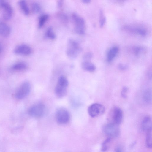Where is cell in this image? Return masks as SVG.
<instances>
[{
	"label": "cell",
	"instance_id": "obj_1",
	"mask_svg": "<svg viewBox=\"0 0 152 152\" xmlns=\"http://www.w3.org/2000/svg\"><path fill=\"white\" fill-rule=\"evenodd\" d=\"M82 50L81 47L77 41L73 39L68 40L66 54L69 58L71 59L76 58Z\"/></svg>",
	"mask_w": 152,
	"mask_h": 152
},
{
	"label": "cell",
	"instance_id": "obj_2",
	"mask_svg": "<svg viewBox=\"0 0 152 152\" xmlns=\"http://www.w3.org/2000/svg\"><path fill=\"white\" fill-rule=\"evenodd\" d=\"M68 85V81L66 78L63 76H60L55 88V92L56 96L60 98L64 96L66 93Z\"/></svg>",
	"mask_w": 152,
	"mask_h": 152
},
{
	"label": "cell",
	"instance_id": "obj_3",
	"mask_svg": "<svg viewBox=\"0 0 152 152\" xmlns=\"http://www.w3.org/2000/svg\"><path fill=\"white\" fill-rule=\"evenodd\" d=\"M72 17L75 24V32L79 34L84 35L85 32V21L84 19L75 13L72 14Z\"/></svg>",
	"mask_w": 152,
	"mask_h": 152
},
{
	"label": "cell",
	"instance_id": "obj_4",
	"mask_svg": "<svg viewBox=\"0 0 152 152\" xmlns=\"http://www.w3.org/2000/svg\"><path fill=\"white\" fill-rule=\"evenodd\" d=\"M45 112V105L41 103H36L28 109V113L31 116L37 118L43 116Z\"/></svg>",
	"mask_w": 152,
	"mask_h": 152
},
{
	"label": "cell",
	"instance_id": "obj_5",
	"mask_svg": "<svg viewBox=\"0 0 152 152\" xmlns=\"http://www.w3.org/2000/svg\"><path fill=\"white\" fill-rule=\"evenodd\" d=\"M103 132L109 137H116L120 134L118 125L113 123H109L104 125L102 128Z\"/></svg>",
	"mask_w": 152,
	"mask_h": 152
},
{
	"label": "cell",
	"instance_id": "obj_6",
	"mask_svg": "<svg viewBox=\"0 0 152 152\" xmlns=\"http://www.w3.org/2000/svg\"><path fill=\"white\" fill-rule=\"evenodd\" d=\"M105 109L102 104L98 103H94L89 106L88 108V113L90 116L93 118L97 117L103 114Z\"/></svg>",
	"mask_w": 152,
	"mask_h": 152
},
{
	"label": "cell",
	"instance_id": "obj_7",
	"mask_svg": "<svg viewBox=\"0 0 152 152\" xmlns=\"http://www.w3.org/2000/svg\"><path fill=\"white\" fill-rule=\"evenodd\" d=\"M31 88L30 84L28 82L26 81L23 83L15 93L16 98L18 99L24 98L29 93Z\"/></svg>",
	"mask_w": 152,
	"mask_h": 152
},
{
	"label": "cell",
	"instance_id": "obj_8",
	"mask_svg": "<svg viewBox=\"0 0 152 152\" xmlns=\"http://www.w3.org/2000/svg\"><path fill=\"white\" fill-rule=\"evenodd\" d=\"M56 118L58 123L62 124H66L69 121L70 114L66 109L64 108H60L56 111Z\"/></svg>",
	"mask_w": 152,
	"mask_h": 152
},
{
	"label": "cell",
	"instance_id": "obj_9",
	"mask_svg": "<svg viewBox=\"0 0 152 152\" xmlns=\"http://www.w3.org/2000/svg\"><path fill=\"white\" fill-rule=\"evenodd\" d=\"M123 28L129 32L142 37H145L148 34L147 29L141 26L126 25L124 26Z\"/></svg>",
	"mask_w": 152,
	"mask_h": 152
},
{
	"label": "cell",
	"instance_id": "obj_10",
	"mask_svg": "<svg viewBox=\"0 0 152 152\" xmlns=\"http://www.w3.org/2000/svg\"><path fill=\"white\" fill-rule=\"evenodd\" d=\"M0 8L3 10V17L6 20L12 17L13 10L11 5L5 1L0 0Z\"/></svg>",
	"mask_w": 152,
	"mask_h": 152
},
{
	"label": "cell",
	"instance_id": "obj_11",
	"mask_svg": "<svg viewBox=\"0 0 152 152\" xmlns=\"http://www.w3.org/2000/svg\"><path fill=\"white\" fill-rule=\"evenodd\" d=\"M112 118L113 123L118 125L122 122L123 113L121 109L118 107H115L112 112Z\"/></svg>",
	"mask_w": 152,
	"mask_h": 152
},
{
	"label": "cell",
	"instance_id": "obj_12",
	"mask_svg": "<svg viewBox=\"0 0 152 152\" xmlns=\"http://www.w3.org/2000/svg\"><path fill=\"white\" fill-rule=\"evenodd\" d=\"M32 50L29 46L22 44L17 46L14 49V53L17 54L27 56L30 54Z\"/></svg>",
	"mask_w": 152,
	"mask_h": 152
},
{
	"label": "cell",
	"instance_id": "obj_13",
	"mask_svg": "<svg viewBox=\"0 0 152 152\" xmlns=\"http://www.w3.org/2000/svg\"><path fill=\"white\" fill-rule=\"evenodd\" d=\"M141 128L144 131H147L152 130V120L149 116L144 118L141 123Z\"/></svg>",
	"mask_w": 152,
	"mask_h": 152
},
{
	"label": "cell",
	"instance_id": "obj_14",
	"mask_svg": "<svg viewBox=\"0 0 152 152\" xmlns=\"http://www.w3.org/2000/svg\"><path fill=\"white\" fill-rule=\"evenodd\" d=\"M118 48L115 46L110 48L108 51L107 55V60L109 62L112 61L115 58L118 51Z\"/></svg>",
	"mask_w": 152,
	"mask_h": 152
},
{
	"label": "cell",
	"instance_id": "obj_15",
	"mask_svg": "<svg viewBox=\"0 0 152 152\" xmlns=\"http://www.w3.org/2000/svg\"><path fill=\"white\" fill-rule=\"evenodd\" d=\"M11 31L10 27L5 23L0 22V35L4 37L9 35Z\"/></svg>",
	"mask_w": 152,
	"mask_h": 152
},
{
	"label": "cell",
	"instance_id": "obj_16",
	"mask_svg": "<svg viewBox=\"0 0 152 152\" xmlns=\"http://www.w3.org/2000/svg\"><path fill=\"white\" fill-rule=\"evenodd\" d=\"M82 68L84 70L89 72H93L96 69L95 65L92 63L88 61H84L82 64Z\"/></svg>",
	"mask_w": 152,
	"mask_h": 152
},
{
	"label": "cell",
	"instance_id": "obj_17",
	"mask_svg": "<svg viewBox=\"0 0 152 152\" xmlns=\"http://www.w3.org/2000/svg\"><path fill=\"white\" fill-rule=\"evenodd\" d=\"M143 99L147 103H150L152 100L151 90L149 89L145 90L143 94Z\"/></svg>",
	"mask_w": 152,
	"mask_h": 152
},
{
	"label": "cell",
	"instance_id": "obj_18",
	"mask_svg": "<svg viewBox=\"0 0 152 152\" xmlns=\"http://www.w3.org/2000/svg\"><path fill=\"white\" fill-rule=\"evenodd\" d=\"M27 67V64L25 62H20L14 64L12 66L13 69L16 71H21L25 70Z\"/></svg>",
	"mask_w": 152,
	"mask_h": 152
},
{
	"label": "cell",
	"instance_id": "obj_19",
	"mask_svg": "<svg viewBox=\"0 0 152 152\" xmlns=\"http://www.w3.org/2000/svg\"><path fill=\"white\" fill-rule=\"evenodd\" d=\"M20 6L22 11L26 15L29 13V10L27 3L25 1L21 0L19 2Z\"/></svg>",
	"mask_w": 152,
	"mask_h": 152
},
{
	"label": "cell",
	"instance_id": "obj_20",
	"mask_svg": "<svg viewBox=\"0 0 152 152\" xmlns=\"http://www.w3.org/2000/svg\"><path fill=\"white\" fill-rule=\"evenodd\" d=\"M145 50V48L140 46H135L132 49L133 53L136 56H139L141 55Z\"/></svg>",
	"mask_w": 152,
	"mask_h": 152
},
{
	"label": "cell",
	"instance_id": "obj_21",
	"mask_svg": "<svg viewBox=\"0 0 152 152\" xmlns=\"http://www.w3.org/2000/svg\"><path fill=\"white\" fill-rule=\"evenodd\" d=\"M146 144L149 148L152 147V130L147 132L146 137Z\"/></svg>",
	"mask_w": 152,
	"mask_h": 152
},
{
	"label": "cell",
	"instance_id": "obj_22",
	"mask_svg": "<svg viewBox=\"0 0 152 152\" xmlns=\"http://www.w3.org/2000/svg\"><path fill=\"white\" fill-rule=\"evenodd\" d=\"M106 21V17L102 10H100L99 12V23L100 27H102L105 24Z\"/></svg>",
	"mask_w": 152,
	"mask_h": 152
},
{
	"label": "cell",
	"instance_id": "obj_23",
	"mask_svg": "<svg viewBox=\"0 0 152 152\" xmlns=\"http://www.w3.org/2000/svg\"><path fill=\"white\" fill-rule=\"evenodd\" d=\"M49 15L47 14L42 15L40 16L39 19L38 23V27L40 28H42L48 19Z\"/></svg>",
	"mask_w": 152,
	"mask_h": 152
},
{
	"label": "cell",
	"instance_id": "obj_24",
	"mask_svg": "<svg viewBox=\"0 0 152 152\" xmlns=\"http://www.w3.org/2000/svg\"><path fill=\"white\" fill-rule=\"evenodd\" d=\"M45 36L47 38L51 39H54L56 38V35L52 27H50L47 28L45 33Z\"/></svg>",
	"mask_w": 152,
	"mask_h": 152
},
{
	"label": "cell",
	"instance_id": "obj_25",
	"mask_svg": "<svg viewBox=\"0 0 152 152\" xmlns=\"http://www.w3.org/2000/svg\"><path fill=\"white\" fill-rule=\"evenodd\" d=\"M111 141V138L108 137L102 143L101 150L102 152H105L108 149L109 144Z\"/></svg>",
	"mask_w": 152,
	"mask_h": 152
},
{
	"label": "cell",
	"instance_id": "obj_26",
	"mask_svg": "<svg viewBox=\"0 0 152 152\" xmlns=\"http://www.w3.org/2000/svg\"><path fill=\"white\" fill-rule=\"evenodd\" d=\"M32 9L34 13H38L41 10V8L40 5L37 3L34 2L32 4Z\"/></svg>",
	"mask_w": 152,
	"mask_h": 152
},
{
	"label": "cell",
	"instance_id": "obj_27",
	"mask_svg": "<svg viewBox=\"0 0 152 152\" xmlns=\"http://www.w3.org/2000/svg\"><path fill=\"white\" fill-rule=\"evenodd\" d=\"M93 56V54L91 52H88L83 55V58L84 61H88L90 60Z\"/></svg>",
	"mask_w": 152,
	"mask_h": 152
},
{
	"label": "cell",
	"instance_id": "obj_28",
	"mask_svg": "<svg viewBox=\"0 0 152 152\" xmlns=\"http://www.w3.org/2000/svg\"><path fill=\"white\" fill-rule=\"evenodd\" d=\"M128 91V88L126 86H124L122 88L121 94L123 98H126L127 96V94Z\"/></svg>",
	"mask_w": 152,
	"mask_h": 152
},
{
	"label": "cell",
	"instance_id": "obj_29",
	"mask_svg": "<svg viewBox=\"0 0 152 152\" xmlns=\"http://www.w3.org/2000/svg\"><path fill=\"white\" fill-rule=\"evenodd\" d=\"M118 68L120 70H124L127 68V66L122 64H120L118 65Z\"/></svg>",
	"mask_w": 152,
	"mask_h": 152
},
{
	"label": "cell",
	"instance_id": "obj_30",
	"mask_svg": "<svg viewBox=\"0 0 152 152\" xmlns=\"http://www.w3.org/2000/svg\"><path fill=\"white\" fill-rule=\"evenodd\" d=\"M62 1H59L58 2V6L59 7H61L62 6Z\"/></svg>",
	"mask_w": 152,
	"mask_h": 152
},
{
	"label": "cell",
	"instance_id": "obj_31",
	"mask_svg": "<svg viewBox=\"0 0 152 152\" xmlns=\"http://www.w3.org/2000/svg\"><path fill=\"white\" fill-rule=\"evenodd\" d=\"M82 1L84 3L87 4L90 3L91 1L90 0H82Z\"/></svg>",
	"mask_w": 152,
	"mask_h": 152
},
{
	"label": "cell",
	"instance_id": "obj_32",
	"mask_svg": "<svg viewBox=\"0 0 152 152\" xmlns=\"http://www.w3.org/2000/svg\"><path fill=\"white\" fill-rule=\"evenodd\" d=\"M115 152H122V151L120 148H117L115 150Z\"/></svg>",
	"mask_w": 152,
	"mask_h": 152
},
{
	"label": "cell",
	"instance_id": "obj_33",
	"mask_svg": "<svg viewBox=\"0 0 152 152\" xmlns=\"http://www.w3.org/2000/svg\"><path fill=\"white\" fill-rule=\"evenodd\" d=\"M2 47L1 45L0 44V52L2 50Z\"/></svg>",
	"mask_w": 152,
	"mask_h": 152
}]
</instances>
